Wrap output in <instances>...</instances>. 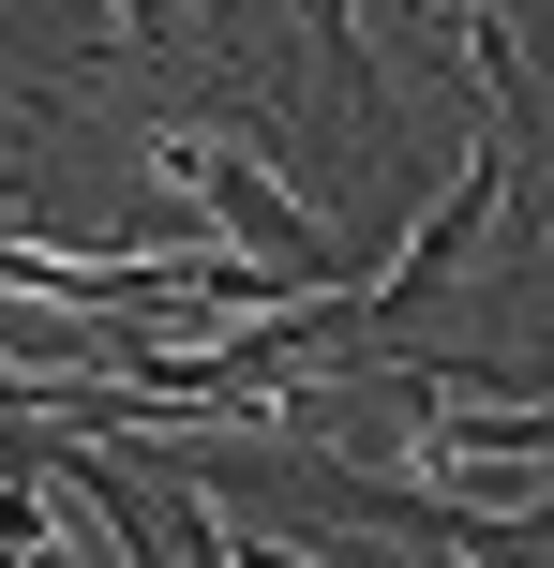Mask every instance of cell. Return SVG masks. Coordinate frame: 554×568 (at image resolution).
I'll return each mask as SVG.
<instances>
[{
	"label": "cell",
	"instance_id": "1",
	"mask_svg": "<svg viewBox=\"0 0 554 568\" xmlns=\"http://www.w3.org/2000/svg\"><path fill=\"white\" fill-rule=\"evenodd\" d=\"M210 539V568H315V554H285V539H225V524H195Z\"/></svg>",
	"mask_w": 554,
	"mask_h": 568
}]
</instances>
